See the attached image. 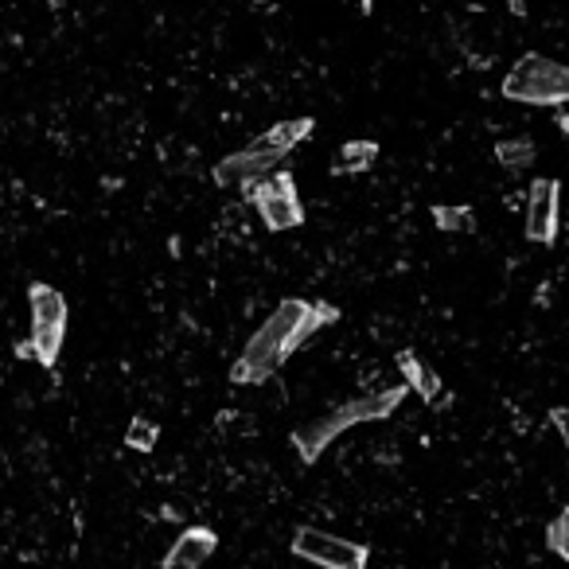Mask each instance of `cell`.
<instances>
[{
	"label": "cell",
	"mask_w": 569,
	"mask_h": 569,
	"mask_svg": "<svg viewBox=\"0 0 569 569\" xmlns=\"http://www.w3.org/2000/svg\"><path fill=\"white\" fill-rule=\"evenodd\" d=\"M503 98L523 105H566L569 102V67L546 55H523L503 79Z\"/></svg>",
	"instance_id": "5b68a950"
},
{
	"label": "cell",
	"mask_w": 569,
	"mask_h": 569,
	"mask_svg": "<svg viewBox=\"0 0 569 569\" xmlns=\"http://www.w3.org/2000/svg\"><path fill=\"white\" fill-rule=\"evenodd\" d=\"M312 125H316L312 117H293V122H281V125H273V129H265L262 137L250 140L246 149L230 152V157H223L219 164H215V184L230 187V192H238V187H254L258 180L277 172L281 160L289 157L300 140H308Z\"/></svg>",
	"instance_id": "3957f363"
},
{
	"label": "cell",
	"mask_w": 569,
	"mask_h": 569,
	"mask_svg": "<svg viewBox=\"0 0 569 569\" xmlns=\"http://www.w3.org/2000/svg\"><path fill=\"white\" fill-rule=\"evenodd\" d=\"M410 395V386L406 383H395V386H383V390H371V395H360L351 398V402H340L332 410H325L320 418L305 421L297 433H293V448L305 465H312L316 456L325 453L340 433H348L351 425H363V421H383L398 410Z\"/></svg>",
	"instance_id": "7a4b0ae2"
},
{
	"label": "cell",
	"mask_w": 569,
	"mask_h": 569,
	"mask_svg": "<svg viewBox=\"0 0 569 569\" xmlns=\"http://www.w3.org/2000/svg\"><path fill=\"white\" fill-rule=\"evenodd\" d=\"M157 437H160V430L149 418H133L129 430H125V445L137 448V453H152V448H157Z\"/></svg>",
	"instance_id": "4fadbf2b"
},
{
	"label": "cell",
	"mask_w": 569,
	"mask_h": 569,
	"mask_svg": "<svg viewBox=\"0 0 569 569\" xmlns=\"http://www.w3.org/2000/svg\"><path fill=\"white\" fill-rule=\"evenodd\" d=\"M550 421H554V430L561 433V441H566V448H569V406H558V410H550Z\"/></svg>",
	"instance_id": "2e32d148"
},
{
	"label": "cell",
	"mask_w": 569,
	"mask_h": 569,
	"mask_svg": "<svg viewBox=\"0 0 569 569\" xmlns=\"http://www.w3.org/2000/svg\"><path fill=\"white\" fill-rule=\"evenodd\" d=\"M433 219L441 230H473V210L468 207H433Z\"/></svg>",
	"instance_id": "9a60e30c"
},
{
	"label": "cell",
	"mask_w": 569,
	"mask_h": 569,
	"mask_svg": "<svg viewBox=\"0 0 569 569\" xmlns=\"http://www.w3.org/2000/svg\"><path fill=\"white\" fill-rule=\"evenodd\" d=\"M546 546H550L561 561H569V503L561 508V515L546 526Z\"/></svg>",
	"instance_id": "5bb4252c"
},
{
	"label": "cell",
	"mask_w": 569,
	"mask_h": 569,
	"mask_svg": "<svg viewBox=\"0 0 569 569\" xmlns=\"http://www.w3.org/2000/svg\"><path fill=\"white\" fill-rule=\"evenodd\" d=\"M378 157V145L375 140H351V145H343L340 149V164H335V172H363V168H371V160Z\"/></svg>",
	"instance_id": "8fae6325"
},
{
	"label": "cell",
	"mask_w": 569,
	"mask_h": 569,
	"mask_svg": "<svg viewBox=\"0 0 569 569\" xmlns=\"http://www.w3.org/2000/svg\"><path fill=\"white\" fill-rule=\"evenodd\" d=\"M508 4L515 9V16H526V4H523V0H508Z\"/></svg>",
	"instance_id": "e0dca14e"
},
{
	"label": "cell",
	"mask_w": 569,
	"mask_h": 569,
	"mask_svg": "<svg viewBox=\"0 0 569 569\" xmlns=\"http://www.w3.org/2000/svg\"><path fill=\"white\" fill-rule=\"evenodd\" d=\"M496 157H500V164H508V168H526L535 160V140H526V137L500 140V145H496Z\"/></svg>",
	"instance_id": "7c38bea8"
},
{
	"label": "cell",
	"mask_w": 569,
	"mask_h": 569,
	"mask_svg": "<svg viewBox=\"0 0 569 569\" xmlns=\"http://www.w3.org/2000/svg\"><path fill=\"white\" fill-rule=\"evenodd\" d=\"M335 320H340V312H335V305H325V300H320V305H308V300L300 297L281 300L270 320H265L242 348L238 363L230 367V383L238 386L265 383L270 375H277L281 363L289 360L300 343H308L320 328L335 325Z\"/></svg>",
	"instance_id": "6da1fadb"
},
{
	"label": "cell",
	"mask_w": 569,
	"mask_h": 569,
	"mask_svg": "<svg viewBox=\"0 0 569 569\" xmlns=\"http://www.w3.org/2000/svg\"><path fill=\"white\" fill-rule=\"evenodd\" d=\"M398 371L406 375V386H410V390H418V395L425 398V402H433V398L441 395L437 375H433V371L425 367V363H421L418 355H413V351H402V355H398Z\"/></svg>",
	"instance_id": "30bf717a"
},
{
	"label": "cell",
	"mask_w": 569,
	"mask_h": 569,
	"mask_svg": "<svg viewBox=\"0 0 569 569\" xmlns=\"http://www.w3.org/2000/svg\"><path fill=\"white\" fill-rule=\"evenodd\" d=\"M27 305H32V340L20 343L16 355L52 371L59 363L62 340H67V297L44 281H35L27 289Z\"/></svg>",
	"instance_id": "277c9868"
},
{
	"label": "cell",
	"mask_w": 569,
	"mask_h": 569,
	"mask_svg": "<svg viewBox=\"0 0 569 569\" xmlns=\"http://www.w3.org/2000/svg\"><path fill=\"white\" fill-rule=\"evenodd\" d=\"M215 550H219V535H215V531H207V526H187L184 535L172 543V550L164 554V569H203Z\"/></svg>",
	"instance_id": "9c48e42d"
},
{
	"label": "cell",
	"mask_w": 569,
	"mask_h": 569,
	"mask_svg": "<svg viewBox=\"0 0 569 569\" xmlns=\"http://www.w3.org/2000/svg\"><path fill=\"white\" fill-rule=\"evenodd\" d=\"M558 180H535L531 200H526V238L550 246L558 238Z\"/></svg>",
	"instance_id": "ba28073f"
},
{
	"label": "cell",
	"mask_w": 569,
	"mask_h": 569,
	"mask_svg": "<svg viewBox=\"0 0 569 569\" xmlns=\"http://www.w3.org/2000/svg\"><path fill=\"white\" fill-rule=\"evenodd\" d=\"M293 554L320 569H367L371 561V550L363 543L328 535L320 526H300L297 535H293Z\"/></svg>",
	"instance_id": "8992f818"
},
{
	"label": "cell",
	"mask_w": 569,
	"mask_h": 569,
	"mask_svg": "<svg viewBox=\"0 0 569 569\" xmlns=\"http://www.w3.org/2000/svg\"><path fill=\"white\" fill-rule=\"evenodd\" d=\"M561 133H566V137H569V114L561 117Z\"/></svg>",
	"instance_id": "ac0fdd59"
},
{
	"label": "cell",
	"mask_w": 569,
	"mask_h": 569,
	"mask_svg": "<svg viewBox=\"0 0 569 569\" xmlns=\"http://www.w3.org/2000/svg\"><path fill=\"white\" fill-rule=\"evenodd\" d=\"M250 203L258 207L262 223L270 230H289V227H300L305 223V207H300V195H297V184H293L289 172H270L265 180H258L254 192H250Z\"/></svg>",
	"instance_id": "52a82bcc"
}]
</instances>
